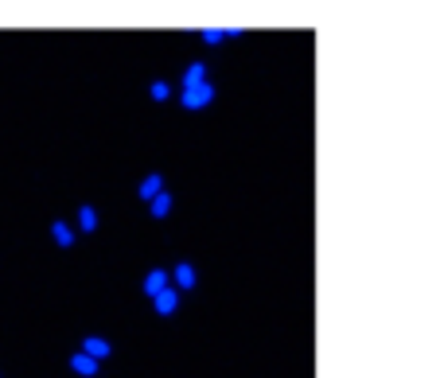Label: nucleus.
<instances>
[{
    "mask_svg": "<svg viewBox=\"0 0 444 378\" xmlns=\"http://www.w3.org/2000/svg\"><path fill=\"white\" fill-rule=\"evenodd\" d=\"M211 98H215V86H211V82H203V86H188L179 101H183V110H207Z\"/></svg>",
    "mask_w": 444,
    "mask_h": 378,
    "instance_id": "f257e3e1",
    "label": "nucleus"
},
{
    "mask_svg": "<svg viewBox=\"0 0 444 378\" xmlns=\"http://www.w3.org/2000/svg\"><path fill=\"white\" fill-rule=\"evenodd\" d=\"M164 289H172V277H168V269H148V273H145V293H148V297H152V300H156V297H160V293H164Z\"/></svg>",
    "mask_w": 444,
    "mask_h": 378,
    "instance_id": "f03ea898",
    "label": "nucleus"
},
{
    "mask_svg": "<svg viewBox=\"0 0 444 378\" xmlns=\"http://www.w3.org/2000/svg\"><path fill=\"white\" fill-rule=\"evenodd\" d=\"M160 195H164V176H160V172H148L145 179H140V199H160Z\"/></svg>",
    "mask_w": 444,
    "mask_h": 378,
    "instance_id": "7ed1b4c3",
    "label": "nucleus"
},
{
    "mask_svg": "<svg viewBox=\"0 0 444 378\" xmlns=\"http://www.w3.org/2000/svg\"><path fill=\"white\" fill-rule=\"evenodd\" d=\"M70 370H79L82 378H94L98 375V359L86 355V351H74V355H70Z\"/></svg>",
    "mask_w": 444,
    "mask_h": 378,
    "instance_id": "20e7f679",
    "label": "nucleus"
},
{
    "mask_svg": "<svg viewBox=\"0 0 444 378\" xmlns=\"http://www.w3.org/2000/svg\"><path fill=\"white\" fill-rule=\"evenodd\" d=\"M152 304H156V312H160V316H172V312L179 309V289H176V285H172V289H164L156 300H152Z\"/></svg>",
    "mask_w": 444,
    "mask_h": 378,
    "instance_id": "39448f33",
    "label": "nucleus"
},
{
    "mask_svg": "<svg viewBox=\"0 0 444 378\" xmlns=\"http://www.w3.org/2000/svg\"><path fill=\"white\" fill-rule=\"evenodd\" d=\"M82 351H86V355H94L101 363V359H106L113 347H109V339H101V336H86V339H82Z\"/></svg>",
    "mask_w": 444,
    "mask_h": 378,
    "instance_id": "423d86ee",
    "label": "nucleus"
},
{
    "mask_svg": "<svg viewBox=\"0 0 444 378\" xmlns=\"http://www.w3.org/2000/svg\"><path fill=\"white\" fill-rule=\"evenodd\" d=\"M207 82V63H191L188 70H183V90L188 86H203Z\"/></svg>",
    "mask_w": 444,
    "mask_h": 378,
    "instance_id": "0eeeda50",
    "label": "nucleus"
},
{
    "mask_svg": "<svg viewBox=\"0 0 444 378\" xmlns=\"http://www.w3.org/2000/svg\"><path fill=\"white\" fill-rule=\"evenodd\" d=\"M172 277H176V289H195V269H191L188 261H179Z\"/></svg>",
    "mask_w": 444,
    "mask_h": 378,
    "instance_id": "6e6552de",
    "label": "nucleus"
},
{
    "mask_svg": "<svg viewBox=\"0 0 444 378\" xmlns=\"http://www.w3.org/2000/svg\"><path fill=\"white\" fill-rule=\"evenodd\" d=\"M51 234H55V242H59L63 249H70V246H74V230H70L67 222H51Z\"/></svg>",
    "mask_w": 444,
    "mask_h": 378,
    "instance_id": "1a4fd4ad",
    "label": "nucleus"
},
{
    "mask_svg": "<svg viewBox=\"0 0 444 378\" xmlns=\"http://www.w3.org/2000/svg\"><path fill=\"white\" fill-rule=\"evenodd\" d=\"M79 227L82 230H98V211L90 207V203H82V207H79Z\"/></svg>",
    "mask_w": 444,
    "mask_h": 378,
    "instance_id": "9d476101",
    "label": "nucleus"
},
{
    "mask_svg": "<svg viewBox=\"0 0 444 378\" xmlns=\"http://www.w3.org/2000/svg\"><path fill=\"white\" fill-rule=\"evenodd\" d=\"M148 211H152V219H164V215L172 211V191H164L160 199H152V203H148Z\"/></svg>",
    "mask_w": 444,
    "mask_h": 378,
    "instance_id": "9b49d317",
    "label": "nucleus"
},
{
    "mask_svg": "<svg viewBox=\"0 0 444 378\" xmlns=\"http://www.w3.org/2000/svg\"><path fill=\"white\" fill-rule=\"evenodd\" d=\"M148 94H152V101H168L172 98V86H168V82H152Z\"/></svg>",
    "mask_w": 444,
    "mask_h": 378,
    "instance_id": "f8f14e48",
    "label": "nucleus"
},
{
    "mask_svg": "<svg viewBox=\"0 0 444 378\" xmlns=\"http://www.w3.org/2000/svg\"><path fill=\"white\" fill-rule=\"evenodd\" d=\"M222 35H234V31H222V28H207L203 31V43H218Z\"/></svg>",
    "mask_w": 444,
    "mask_h": 378,
    "instance_id": "ddd939ff",
    "label": "nucleus"
}]
</instances>
